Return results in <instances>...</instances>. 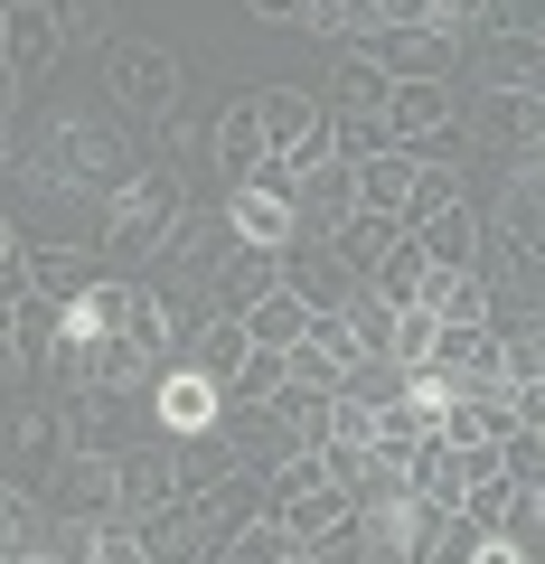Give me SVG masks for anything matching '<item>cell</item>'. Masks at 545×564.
<instances>
[{"mask_svg": "<svg viewBox=\"0 0 545 564\" xmlns=\"http://www.w3.org/2000/svg\"><path fill=\"white\" fill-rule=\"evenodd\" d=\"M283 358H292V386H310V395H339V386L358 377V339H348V321H329V311L302 329V348H283Z\"/></svg>", "mask_w": 545, "mask_h": 564, "instance_id": "cell-10", "label": "cell"}, {"mask_svg": "<svg viewBox=\"0 0 545 564\" xmlns=\"http://www.w3.org/2000/svg\"><path fill=\"white\" fill-rule=\"evenodd\" d=\"M95 564H161V545H151V527H103Z\"/></svg>", "mask_w": 545, "mask_h": 564, "instance_id": "cell-39", "label": "cell"}, {"mask_svg": "<svg viewBox=\"0 0 545 564\" xmlns=\"http://www.w3.org/2000/svg\"><path fill=\"white\" fill-rule=\"evenodd\" d=\"M451 555H461V564H526V536H508V527H499V536H480V527H451Z\"/></svg>", "mask_w": 545, "mask_h": 564, "instance_id": "cell-37", "label": "cell"}, {"mask_svg": "<svg viewBox=\"0 0 545 564\" xmlns=\"http://www.w3.org/2000/svg\"><path fill=\"white\" fill-rule=\"evenodd\" d=\"M508 527H517V536H545V489H526V480H517V508H508Z\"/></svg>", "mask_w": 545, "mask_h": 564, "instance_id": "cell-44", "label": "cell"}, {"mask_svg": "<svg viewBox=\"0 0 545 564\" xmlns=\"http://www.w3.org/2000/svg\"><path fill=\"white\" fill-rule=\"evenodd\" d=\"M292 564H320V555H292Z\"/></svg>", "mask_w": 545, "mask_h": 564, "instance_id": "cell-49", "label": "cell"}, {"mask_svg": "<svg viewBox=\"0 0 545 564\" xmlns=\"http://www.w3.org/2000/svg\"><path fill=\"white\" fill-rule=\"evenodd\" d=\"M273 518L292 527V545H302V555H320L329 536H348V527H358V499H348V489H310V499H283Z\"/></svg>", "mask_w": 545, "mask_h": 564, "instance_id": "cell-16", "label": "cell"}, {"mask_svg": "<svg viewBox=\"0 0 545 564\" xmlns=\"http://www.w3.org/2000/svg\"><path fill=\"white\" fill-rule=\"evenodd\" d=\"M358 180H367V207H385V217H414V188H424V151L404 141V151H385V161H367Z\"/></svg>", "mask_w": 545, "mask_h": 564, "instance_id": "cell-21", "label": "cell"}, {"mask_svg": "<svg viewBox=\"0 0 545 564\" xmlns=\"http://www.w3.org/2000/svg\"><path fill=\"white\" fill-rule=\"evenodd\" d=\"M103 85H113V104H132V113H170L179 104V57L151 39H122L113 57H103Z\"/></svg>", "mask_w": 545, "mask_h": 564, "instance_id": "cell-6", "label": "cell"}, {"mask_svg": "<svg viewBox=\"0 0 545 564\" xmlns=\"http://www.w3.org/2000/svg\"><path fill=\"white\" fill-rule=\"evenodd\" d=\"M57 339H66V302L20 292V302H10V358H57Z\"/></svg>", "mask_w": 545, "mask_h": 564, "instance_id": "cell-24", "label": "cell"}, {"mask_svg": "<svg viewBox=\"0 0 545 564\" xmlns=\"http://www.w3.org/2000/svg\"><path fill=\"white\" fill-rule=\"evenodd\" d=\"M329 443H377V404H367V395H329Z\"/></svg>", "mask_w": 545, "mask_h": 564, "instance_id": "cell-38", "label": "cell"}, {"mask_svg": "<svg viewBox=\"0 0 545 564\" xmlns=\"http://www.w3.org/2000/svg\"><path fill=\"white\" fill-rule=\"evenodd\" d=\"M10 564H66V555H57V545H39V555H10Z\"/></svg>", "mask_w": 545, "mask_h": 564, "instance_id": "cell-47", "label": "cell"}, {"mask_svg": "<svg viewBox=\"0 0 545 564\" xmlns=\"http://www.w3.org/2000/svg\"><path fill=\"white\" fill-rule=\"evenodd\" d=\"M433 273H443V263H433L424 245H414V226H404V245L377 263V273H367V292H385V302L404 311V302H424V292H433Z\"/></svg>", "mask_w": 545, "mask_h": 564, "instance_id": "cell-26", "label": "cell"}, {"mask_svg": "<svg viewBox=\"0 0 545 564\" xmlns=\"http://www.w3.org/2000/svg\"><path fill=\"white\" fill-rule=\"evenodd\" d=\"M292 207H302V226H310V236H339V226L367 207L358 161H348V151H320L310 170H292Z\"/></svg>", "mask_w": 545, "mask_h": 564, "instance_id": "cell-5", "label": "cell"}, {"mask_svg": "<svg viewBox=\"0 0 545 564\" xmlns=\"http://www.w3.org/2000/svg\"><path fill=\"white\" fill-rule=\"evenodd\" d=\"M10 10H29V0H10ZM39 10H57V0H39Z\"/></svg>", "mask_w": 545, "mask_h": 564, "instance_id": "cell-48", "label": "cell"}, {"mask_svg": "<svg viewBox=\"0 0 545 564\" xmlns=\"http://www.w3.org/2000/svg\"><path fill=\"white\" fill-rule=\"evenodd\" d=\"M385 122H395V141H414V151H424L433 132H451V85H395Z\"/></svg>", "mask_w": 545, "mask_h": 564, "instance_id": "cell-22", "label": "cell"}, {"mask_svg": "<svg viewBox=\"0 0 545 564\" xmlns=\"http://www.w3.org/2000/svg\"><path fill=\"white\" fill-rule=\"evenodd\" d=\"M244 321H254V348H302V329L320 321V311H310L302 292H292V282H283V292H273V302H254V311H244Z\"/></svg>", "mask_w": 545, "mask_h": 564, "instance_id": "cell-29", "label": "cell"}, {"mask_svg": "<svg viewBox=\"0 0 545 564\" xmlns=\"http://www.w3.org/2000/svg\"><path fill=\"white\" fill-rule=\"evenodd\" d=\"M424 302L443 311V329H480V321H489V282H480V273H433Z\"/></svg>", "mask_w": 545, "mask_h": 564, "instance_id": "cell-31", "label": "cell"}, {"mask_svg": "<svg viewBox=\"0 0 545 564\" xmlns=\"http://www.w3.org/2000/svg\"><path fill=\"white\" fill-rule=\"evenodd\" d=\"M433 358H443L470 395H480V386H508V339H499L489 321H480V329H443V348H433Z\"/></svg>", "mask_w": 545, "mask_h": 564, "instance_id": "cell-18", "label": "cell"}, {"mask_svg": "<svg viewBox=\"0 0 545 564\" xmlns=\"http://www.w3.org/2000/svg\"><path fill=\"white\" fill-rule=\"evenodd\" d=\"M217 170H226V188H244V180L273 170V132H263V104H254V95L226 104V122H217Z\"/></svg>", "mask_w": 545, "mask_h": 564, "instance_id": "cell-12", "label": "cell"}, {"mask_svg": "<svg viewBox=\"0 0 545 564\" xmlns=\"http://www.w3.org/2000/svg\"><path fill=\"white\" fill-rule=\"evenodd\" d=\"M339 151H348V161H385V151H404V141H395V122H385V113H358V122H339Z\"/></svg>", "mask_w": 545, "mask_h": 564, "instance_id": "cell-35", "label": "cell"}, {"mask_svg": "<svg viewBox=\"0 0 545 564\" xmlns=\"http://www.w3.org/2000/svg\"><path fill=\"white\" fill-rule=\"evenodd\" d=\"M226 226H236V245H263V254H292V245H310L302 207H292V170H263V180L226 188Z\"/></svg>", "mask_w": 545, "mask_h": 564, "instance_id": "cell-2", "label": "cell"}, {"mask_svg": "<svg viewBox=\"0 0 545 564\" xmlns=\"http://www.w3.org/2000/svg\"><path fill=\"white\" fill-rule=\"evenodd\" d=\"M517 414H526V433H536V452H545V377L517 386Z\"/></svg>", "mask_w": 545, "mask_h": 564, "instance_id": "cell-45", "label": "cell"}, {"mask_svg": "<svg viewBox=\"0 0 545 564\" xmlns=\"http://www.w3.org/2000/svg\"><path fill=\"white\" fill-rule=\"evenodd\" d=\"M480 85L489 95H545V39L526 29V39H489L480 47Z\"/></svg>", "mask_w": 545, "mask_h": 564, "instance_id": "cell-19", "label": "cell"}, {"mask_svg": "<svg viewBox=\"0 0 545 564\" xmlns=\"http://www.w3.org/2000/svg\"><path fill=\"white\" fill-rule=\"evenodd\" d=\"M57 47H66L57 10H39V0H29V10H10V20H0V57H10V95H20L29 76H47V66H57Z\"/></svg>", "mask_w": 545, "mask_h": 564, "instance_id": "cell-13", "label": "cell"}, {"mask_svg": "<svg viewBox=\"0 0 545 564\" xmlns=\"http://www.w3.org/2000/svg\"><path fill=\"white\" fill-rule=\"evenodd\" d=\"M536 39H545V20H536Z\"/></svg>", "mask_w": 545, "mask_h": 564, "instance_id": "cell-50", "label": "cell"}, {"mask_svg": "<svg viewBox=\"0 0 545 564\" xmlns=\"http://www.w3.org/2000/svg\"><path fill=\"white\" fill-rule=\"evenodd\" d=\"M329 245H339V254L358 263V273H377V263H385V254L404 245V217H385V207H358V217H348V226H339Z\"/></svg>", "mask_w": 545, "mask_h": 564, "instance_id": "cell-27", "label": "cell"}, {"mask_svg": "<svg viewBox=\"0 0 545 564\" xmlns=\"http://www.w3.org/2000/svg\"><path fill=\"white\" fill-rule=\"evenodd\" d=\"M226 321H244V311H254V302H273V292H283V282H292V254H263V245H236V254H226Z\"/></svg>", "mask_w": 545, "mask_h": 564, "instance_id": "cell-15", "label": "cell"}, {"mask_svg": "<svg viewBox=\"0 0 545 564\" xmlns=\"http://www.w3.org/2000/svg\"><path fill=\"white\" fill-rule=\"evenodd\" d=\"M414 245H424L443 273H480V226H470V207H433V217H414Z\"/></svg>", "mask_w": 545, "mask_h": 564, "instance_id": "cell-20", "label": "cell"}, {"mask_svg": "<svg viewBox=\"0 0 545 564\" xmlns=\"http://www.w3.org/2000/svg\"><path fill=\"white\" fill-rule=\"evenodd\" d=\"M536 377H545V321L508 339V386H536Z\"/></svg>", "mask_w": 545, "mask_h": 564, "instance_id": "cell-40", "label": "cell"}, {"mask_svg": "<svg viewBox=\"0 0 545 564\" xmlns=\"http://www.w3.org/2000/svg\"><path fill=\"white\" fill-rule=\"evenodd\" d=\"M339 321H348V339H358V358H395V321H404V311L385 302V292H358Z\"/></svg>", "mask_w": 545, "mask_h": 564, "instance_id": "cell-30", "label": "cell"}, {"mask_svg": "<svg viewBox=\"0 0 545 564\" xmlns=\"http://www.w3.org/2000/svg\"><path fill=\"white\" fill-rule=\"evenodd\" d=\"M489 20H499V0H433V29H451V39H470Z\"/></svg>", "mask_w": 545, "mask_h": 564, "instance_id": "cell-41", "label": "cell"}, {"mask_svg": "<svg viewBox=\"0 0 545 564\" xmlns=\"http://www.w3.org/2000/svg\"><path fill=\"white\" fill-rule=\"evenodd\" d=\"M283 386H292V358H283V348H254V367L236 377V404H273Z\"/></svg>", "mask_w": 545, "mask_h": 564, "instance_id": "cell-36", "label": "cell"}, {"mask_svg": "<svg viewBox=\"0 0 545 564\" xmlns=\"http://www.w3.org/2000/svg\"><path fill=\"white\" fill-rule=\"evenodd\" d=\"M57 29L66 39H103L113 29V0H57Z\"/></svg>", "mask_w": 545, "mask_h": 564, "instance_id": "cell-42", "label": "cell"}, {"mask_svg": "<svg viewBox=\"0 0 545 564\" xmlns=\"http://www.w3.org/2000/svg\"><path fill=\"white\" fill-rule=\"evenodd\" d=\"M395 104V76H385L377 57H348L339 66V104H329V122H358V113H385Z\"/></svg>", "mask_w": 545, "mask_h": 564, "instance_id": "cell-28", "label": "cell"}, {"mask_svg": "<svg viewBox=\"0 0 545 564\" xmlns=\"http://www.w3.org/2000/svg\"><path fill=\"white\" fill-rule=\"evenodd\" d=\"M263 132H273V170H310L320 151H339V122L320 113V95H302V85H263Z\"/></svg>", "mask_w": 545, "mask_h": 564, "instance_id": "cell-3", "label": "cell"}, {"mask_svg": "<svg viewBox=\"0 0 545 564\" xmlns=\"http://www.w3.org/2000/svg\"><path fill=\"white\" fill-rule=\"evenodd\" d=\"M170 236H179L170 180H122L113 207H103V263H113V273H132V263H161Z\"/></svg>", "mask_w": 545, "mask_h": 564, "instance_id": "cell-1", "label": "cell"}, {"mask_svg": "<svg viewBox=\"0 0 545 564\" xmlns=\"http://www.w3.org/2000/svg\"><path fill=\"white\" fill-rule=\"evenodd\" d=\"M302 545H292V527L283 518H254V527H236V536L217 545V564H292Z\"/></svg>", "mask_w": 545, "mask_h": 564, "instance_id": "cell-32", "label": "cell"}, {"mask_svg": "<svg viewBox=\"0 0 545 564\" xmlns=\"http://www.w3.org/2000/svg\"><path fill=\"white\" fill-rule=\"evenodd\" d=\"M244 470V452H236V433H198V443H179V499H198V489H217V480H236Z\"/></svg>", "mask_w": 545, "mask_h": 564, "instance_id": "cell-25", "label": "cell"}, {"mask_svg": "<svg viewBox=\"0 0 545 564\" xmlns=\"http://www.w3.org/2000/svg\"><path fill=\"white\" fill-rule=\"evenodd\" d=\"M433 348H443V311H433V302H404V321H395V358H404V367H424Z\"/></svg>", "mask_w": 545, "mask_h": 564, "instance_id": "cell-34", "label": "cell"}, {"mask_svg": "<svg viewBox=\"0 0 545 564\" xmlns=\"http://www.w3.org/2000/svg\"><path fill=\"white\" fill-rule=\"evenodd\" d=\"M179 367H198V377H217L226 395H236V377L254 367V321H226V311H217V321L198 329V348H188Z\"/></svg>", "mask_w": 545, "mask_h": 564, "instance_id": "cell-17", "label": "cell"}, {"mask_svg": "<svg viewBox=\"0 0 545 564\" xmlns=\"http://www.w3.org/2000/svg\"><path fill=\"white\" fill-rule=\"evenodd\" d=\"M66 452L76 443H57V404H20L10 414V489H47L66 470Z\"/></svg>", "mask_w": 545, "mask_h": 564, "instance_id": "cell-9", "label": "cell"}, {"mask_svg": "<svg viewBox=\"0 0 545 564\" xmlns=\"http://www.w3.org/2000/svg\"><path fill=\"white\" fill-rule=\"evenodd\" d=\"M151 367H161V358L122 329V339H103L95 358H85V386H95V395H132V386H151Z\"/></svg>", "mask_w": 545, "mask_h": 564, "instance_id": "cell-23", "label": "cell"}, {"mask_svg": "<svg viewBox=\"0 0 545 564\" xmlns=\"http://www.w3.org/2000/svg\"><path fill=\"white\" fill-rule=\"evenodd\" d=\"M377 66L395 85H451V66H461V39H451V29H385L377 39Z\"/></svg>", "mask_w": 545, "mask_h": 564, "instance_id": "cell-8", "label": "cell"}, {"mask_svg": "<svg viewBox=\"0 0 545 564\" xmlns=\"http://www.w3.org/2000/svg\"><path fill=\"white\" fill-rule=\"evenodd\" d=\"M517 433H526L517 386H480V395H461V404H451V423H443V443H461V452H480V443H517Z\"/></svg>", "mask_w": 545, "mask_h": 564, "instance_id": "cell-14", "label": "cell"}, {"mask_svg": "<svg viewBox=\"0 0 545 564\" xmlns=\"http://www.w3.org/2000/svg\"><path fill=\"white\" fill-rule=\"evenodd\" d=\"M244 10H254V20H310L320 0H244Z\"/></svg>", "mask_w": 545, "mask_h": 564, "instance_id": "cell-46", "label": "cell"}, {"mask_svg": "<svg viewBox=\"0 0 545 564\" xmlns=\"http://www.w3.org/2000/svg\"><path fill=\"white\" fill-rule=\"evenodd\" d=\"M226 404H236V395H226L217 377H198V367H179V358H170L161 377H151V414H161V433H170V443H198V433H217V423H226Z\"/></svg>", "mask_w": 545, "mask_h": 564, "instance_id": "cell-4", "label": "cell"}, {"mask_svg": "<svg viewBox=\"0 0 545 564\" xmlns=\"http://www.w3.org/2000/svg\"><path fill=\"white\" fill-rule=\"evenodd\" d=\"M433 207H461V180H451L443 161H424V188H414V217H433ZM404 217V226H414Z\"/></svg>", "mask_w": 545, "mask_h": 564, "instance_id": "cell-43", "label": "cell"}, {"mask_svg": "<svg viewBox=\"0 0 545 564\" xmlns=\"http://www.w3.org/2000/svg\"><path fill=\"white\" fill-rule=\"evenodd\" d=\"M292 292H302L310 311H329V321H339V311L367 292V273H358V263H348L339 245L320 236V245H292Z\"/></svg>", "mask_w": 545, "mask_h": 564, "instance_id": "cell-11", "label": "cell"}, {"mask_svg": "<svg viewBox=\"0 0 545 564\" xmlns=\"http://www.w3.org/2000/svg\"><path fill=\"white\" fill-rule=\"evenodd\" d=\"M414 489H424V499H443V508H461V499H470V470H461V443H433L424 462H414Z\"/></svg>", "mask_w": 545, "mask_h": 564, "instance_id": "cell-33", "label": "cell"}, {"mask_svg": "<svg viewBox=\"0 0 545 564\" xmlns=\"http://www.w3.org/2000/svg\"><path fill=\"white\" fill-rule=\"evenodd\" d=\"M122 527H151L179 508V443H142V452H122Z\"/></svg>", "mask_w": 545, "mask_h": 564, "instance_id": "cell-7", "label": "cell"}]
</instances>
